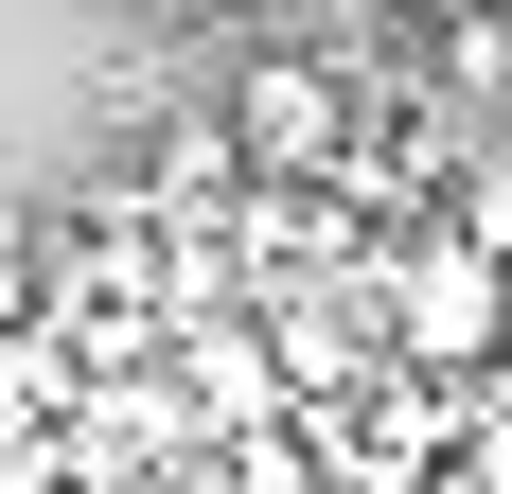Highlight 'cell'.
Instances as JSON below:
<instances>
[{
	"label": "cell",
	"instance_id": "cell-6",
	"mask_svg": "<svg viewBox=\"0 0 512 494\" xmlns=\"http://www.w3.org/2000/svg\"><path fill=\"white\" fill-rule=\"evenodd\" d=\"M142 18H177V36H212V18H230V0H142Z\"/></svg>",
	"mask_w": 512,
	"mask_h": 494
},
{
	"label": "cell",
	"instance_id": "cell-1",
	"mask_svg": "<svg viewBox=\"0 0 512 494\" xmlns=\"http://www.w3.org/2000/svg\"><path fill=\"white\" fill-rule=\"evenodd\" d=\"M371 283H389V353H407V371L495 389V336H512V265H495V247H460L442 212H424V230L371 265Z\"/></svg>",
	"mask_w": 512,
	"mask_h": 494
},
{
	"label": "cell",
	"instance_id": "cell-5",
	"mask_svg": "<svg viewBox=\"0 0 512 494\" xmlns=\"http://www.w3.org/2000/svg\"><path fill=\"white\" fill-rule=\"evenodd\" d=\"M0 494H71V442L53 424H0Z\"/></svg>",
	"mask_w": 512,
	"mask_h": 494
},
{
	"label": "cell",
	"instance_id": "cell-2",
	"mask_svg": "<svg viewBox=\"0 0 512 494\" xmlns=\"http://www.w3.org/2000/svg\"><path fill=\"white\" fill-rule=\"evenodd\" d=\"M230 142H248V177H336L354 159V124H371V89H354V53H301V36H265L248 71H230Z\"/></svg>",
	"mask_w": 512,
	"mask_h": 494
},
{
	"label": "cell",
	"instance_id": "cell-7",
	"mask_svg": "<svg viewBox=\"0 0 512 494\" xmlns=\"http://www.w3.org/2000/svg\"><path fill=\"white\" fill-rule=\"evenodd\" d=\"M495 406H512V336H495Z\"/></svg>",
	"mask_w": 512,
	"mask_h": 494
},
{
	"label": "cell",
	"instance_id": "cell-4",
	"mask_svg": "<svg viewBox=\"0 0 512 494\" xmlns=\"http://www.w3.org/2000/svg\"><path fill=\"white\" fill-rule=\"evenodd\" d=\"M442 230L512 265V124H495V142H460V177H442Z\"/></svg>",
	"mask_w": 512,
	"mask_h": 494
},
{
	"label": "cell",
	"instance_id": "cell-3",
	"mask_svg": "<svg viewBox=\"0 0 512 494\" xmlns=\"http://www.w3.org/2000/svg\"><path fill=\"white\" fill-rule=\"evenodd\" d=\"M124 195H142L159 230H212V212L248 195V142H230V106H177V124L142 142V177H124Z\"/></svg>",
	"mask_w": 512,
	"mask_h": 494
}]
</instances>
